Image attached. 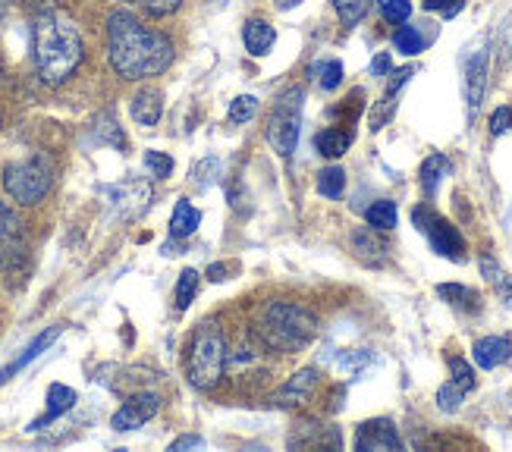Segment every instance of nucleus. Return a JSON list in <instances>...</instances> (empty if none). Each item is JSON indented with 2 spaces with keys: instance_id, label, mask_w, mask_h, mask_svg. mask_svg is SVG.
Returning <instances> with one entry per match:
<instances>
[{
  "instance_id": "obj_1",
  "label": "nucleus",
  "mask_w": 512,
  "mask_h": 452,
  "mask_svg": "<svg viewBox=\"0 0 512 452\" xmlns=\"http://www.w3.org/2000/svg\"><path fill=\"white\" fill-rule=\"evenodd\" d=\"M107 57L117 76L139 82L167 70L173 63V44L164 32L148 29L139 16L117 10L107 16Z\"/></svg>"
},
{
  "instance_id": "obj_2",
  "label": "nucleus",
  "mask_w": 512,
  "mask_h": 452,
  "mask_svg": "<svg viewBox=\"0 0 512 452\" xmlns=\"http://www.w3.org/2000/svg\"><path fill=\"white\" fill-rule=\"evenodd\" d=\"M82 57H85V44H82V35L70 16L48 10L35 19L32 63H35V73L44 85H63L79 70Z\"/></svg>"
},
{
  "instance_id": "obj_3",
  "label": "nucleus",
  "mask_w": 512,
  "mask_h": 452,
  "mask_svg": "<svg viewBox=\"0 0 512 452\" xmlns=\"http://www.w3.org/2000/svg\"><path fill=\"white\" fill-rule=\"evenodd\" d=\"M252 333L267 352L299 355L318 339V318L299 302H267L255 314Z\"/></svg>"
},
{
  "instance_id": "obj_4",
  "label": "nucleus",
  "mask_w": 512,
  "mask_h": 452,
  "mask_svg": "<svg viewBox=\"0 0 512 452\" xmlns=\"http://www.w3.org/2000/svg\"><path fill=\"white\" fill-rule=\"evenodd\" d=\"M227 374V339L217 324H198L189 349H186V380L198 393L217 390V383Z\"/></svg>"
},
{
  "instance_id": "obj_5",
  "label": "nucleus",
  "mask_w": 512,
  "mask_h": 452,
  "mask_svg": "<svg viewBox=\"0 0 512 452\" xmlns=\"http://www.w3.org/2000/svg\"><path fill=\"white\" fill-rule=\"evenodd\" d=\"M302 101L305 92L296 85L277 98L271 107V117H267V145H271L280 157H293L299 145V126H302Z\"/></svg>"
},
{
  "instance_id": "obj_6",
  "label": "nucleus",
  "mask_w": 512,
  "mask_h": 452,
  "mask_svg": "<svg viewBox=\"0 0 512 452\" xmlns=\"http://www.w3.org/2000/svg\"><path fill=\"white\" fill-rule=\"evenodd\" d=\"M51 167L41 161V157H32V161H22L7 167L4 173V192L10 195V201L22 208H32L38 201H44V195L51 192Z\"/></svg>"
},
{
  "instance_id": "obj_7",
  "label": "nucleus",
  "mask_w": 512,
  "mask_h": 452,
  "mask_svg": "<svg viewBox=\"0 0 512 452\" xmlns=\"http://www.w3.org/2000/svg\"><path fill=\"white\" fill-rule=\"evenodd\" d=\"M227 374L239 387L255 390L271 380V365H267V349L258 343V336L249 330L233 349H227Z\"/></svg>"
},
{
  "instance_id": "obj_8",
  "label": "nucleus",
  "mask_w": 512,
  "mask_h": 452,
  "mask_svg": "<svg viewBox=\"0 0 512 452\" xmlns=\"http://www.w3.org/2000/svg\"><path fill=\"white\" fill-rule=\"evenodd\" d=\"M412 223H415V230H421V233L428 236L431 248H434L440 258L465 261V239H462V233L456 230L450 220H443L434 208L418 205L412 211Z\"/></svg>"
},
{
  "instance_id": "obj_9",
  "label": "nucleus",
  "mask_w": 512,
  "mask_h": 452,
  "mask_svg": "<svg viewBox=\"0 0 512 452\" xmlns=\"http://www.w3.org/2000/svg\"><path fill=\"white\" fill-rule=\"evenodd\" d=\"M318 387H321V371L315 365L299 368L293 377L280 383V387L271 393V405L274 409H302V405L311 402V396L318 393Z\"/></svg>"
},
{
  "instance_id": "obj_10",
  "label": "nucleus",
  "mask_w": 512,
  "mask_h": 452,
  "mask_svg": "<svg viewBox=\"0 0 512 452\" xmlns=\"http://www.w3.org/2000/svg\"><path fill=\"white\" fill-rule=\"evenodd\" d=\"M158 412H161V396L158 393H136V396H129L120 405V409L114 412V418H110V427L120 431V434L136 431V427L148 424Z\"/></svg>"
},
{
  "instance_id": "obj_11",
  "label": "nucleus",
  "mask_w": 512,
  "mask_h": 452,
  "mask_svg": "<svg viewBox=\"0 0 512 452\" xmlns=\"http://www.w3.org/2000/svg\"><path fill=\"white\" fill-rule=\"evenodd\" d=\"M355 449L359 452H393L403 449V440L396 434V424L390 418H374L359 424L355 431Z\"/></svg>"
},
{
  "instance_id": "obj_12",
  "label": "nucleus",
  "mask_w": 512,
  "mask_h": 452,
  "mask_svg": "<svg viewBox=\"0 0 512 452\" xmlns=\"http://www.w3.org/2000/svg\"><path fill=\"white\" fill-rule=\"evenodd\" d=\"M110 195V205H114L123 217H132V214H142L148 208V201H151V186L145 183V179H123V183L117 186H110L107 189Z\"/></svg>"
},
{
  "instance_id": "obj_13",
  "label": "nucleus",
  "mask_w": 512,
  "mask_h": 452,
  "mask_svg": "<svg viewBox=\"0 0 512 452\" xmlns=\"http://www.w3.org/2000/svg\"><path fill=\"white\" fill-rule=\"evenodd\" d=\"M349 245L355 258L368 267H384L387 264V255H390V245L387 239L381 236V230H374V226H362V230H355L349 236Z\"/></svg>"
},
{
  "instance_id": "obj_14",
  "label": "nucleus",
  "mask_w": 512,
  "mask_h": 452,
  "mask_svg": "<svg viewBox=\"0 0 512 452\" xmlns=\"http://www.w3.org/2000/svg\"><path fill=\"white\" fill-rule=\"evenodd\" d=\"M472 358H475L478 368L494 371V368L503 365V361L512 358V339H506V336H481L478 343L472 346Z\"/></svg>"
},
{
  "instance_id": "obj_15",
  "label": "nucleus",
  "mask_w": 512,
  "mask_h": 452,
  "mask_svg": "<svg viewBox=\"0 0 512 452\" xmlns=\"http://www.w3.org/2000/svg\"><path fill=\"white\" fill-rule=\"evenodd\" d=\"M484 88H487V51H478L465 63V104H469V113L481 107Z\"/></svg>"
},
{
  "instance_id": "obj_16",
  "label": "nucleus",
  "mask_w": 512,
  "mask_h": 452,
  "mask_svg": "<svg viewBox=\"0 0 512 452\" xmlns=\"http://www.w3.org/2000/svg\"><path fill=\"white\" fill-rule=\"evenodd\" d=\"M76 390L73 387H66V383H51L48 387V412H44V418L32 421L29 424V431H41V427H48L51 421H57L60 415H66L76 405Z\"/></svg>"
},
{
  "instance_id": "obj_17",
  "label": "nucleus",
  "mask_w": 512,
  "mask_h": 452,
  "mask_svg": "<svg viewBox=\"0 0 512 452\" xmlns=\"http://www.w3.org/2000/svg\"><path fill=\"white\" fill-rule=\"evenodd\" d=\"M242 44H246V51L252 57H267L271 54V48L277 44V32L271 22L264 19H249L246 29H242Z\"/></svg>"
},
{
  "instance_id": "obj_18",
  "label": "nucleus",
  "mask_w": 512,
  "mask_h": 452,
  "mask_svg": "<svg viewBox=\"0 0 512 452\" xmlns=\"http://www.w3.org/2000/svg\"><path fill=\"white\" fill-rule=\"evenodd\" d=\"M129 113L139 126H158L161 113H164V98H161L158 88H145V92H139L136 98H132Z\"/></svg>"
},
{
  "instance_id": "obj_19",
  "label": "nucleus",
  "mask_w": 512,
  "mask_h": 452,
  "mask_svg": "<svg viewBox=\"0 0 512 452\" xmlns=\"http://www.w3.org/2000/svg\"><path fill=\"white\" fill-rule=\"evenodd\" d=\"M63 333V327H48V330H44V333H38L35 339H32V343H29V349L26 352H22L16 361H13V365H7L4 371H0V387H4V383L16 374V371H22V368H26L29 365V361H35L44 349H48L51 343H54V339Z\"/></svg>"
},
{
  "instance_id": "obj_20",
  "label": "nucleus",
  "mask_w": 512,
  "mask_h": 452,
  "mask_svg": "<svg viewBox=\"0 0 512 452\" xmlns=\"http://www.w3.org/2000/svg\"><path fill=\"white\" fill-rule=\"evenodd\" d=\"M198 223H202V211H198L186 198L176 201L173 217H170V236L173 239H189L198 230Z\"/></svg>"
},
{
  "instance_id": "obj_21",
  "label": "nucleus",
  "mask_w": 512,
  "mask_h": 452,
  "mask_svg": "<svg viewBox=\"0 0 512 452\" xmlns=\"http://www.w3.org/2000/svg\"><path fill=\"white\" fill-rule=\"evenodd\" d=\"M352 129H324L315 135V151L321 157H327V161H337V157H343L352 145Z\"/></svg>"
},
{
  "instance_id": "obj_22",
  "label": "nucleus",
  "mask_w": 512,
  "mask_h": 452,
  "mask_svg": "<svg viewBox=\"0 0 512 452\" xmlns=\"http://www.w3.org/2000/svg\"><path fill=\"white\" fill-rule=\"evenodd\" d=\"M478 267H481V277H484V283L491 286L497 296L512 308V277L506 274V270L491 258V255H484L481 261H478Z\"/></svg>"
},
{
  "instance_id": "obj_23",
  "label": "nucleus",
  "mask_w": 512,
  "mask_h": 452,
  "mask_svg": "<svg viewBox=\"0 0 512 452\" xmlns=\"http://www.w3.org/2000/svg\"><path fill=\"white\" fill-rule=\"evenodd\" d=\"M437 296L447 302V305H453L456 311H478L481 308V296L475 289H469V286H462V283H440L437 286Z\"/></svg>"
},
{
  "instance_id": "obj_24",
  "label": "nucleus",
  "mask_w": 512,
  "mask_h": 452,
  "mask_svg": "<svg viewBox=\"0 0 512 452\" xmlns=\"http://www.w3.org/2000/svg\"><path fill=\"white\" fill-rule=\"evenodd\" d=\"M453 173V164H450V157H443V154H431L425 164H421L418 170V179H421V189H425L428 195L437 192L440 186V179L443 176H450Z\"/></svg>"
},
{
  "instance_id": "obj_25",
  "label": "nucleus",
  "mask_w": 512,
  "mask_h": 452,
  "mask_svg": "<svg viewBox=\"0 0 512 452\" xmlns=\"http://www.w3.org/2000/svg\"><path fill=\"white\" fill-rule=\"evenodd\" d=\"M16 248H19V220L4 201H0V261L10 258Z\"/></svg>"
},
{
  "instance_id": "obj_26",
  "label": "nucleus",
  "mask_w": 512,
  "mask_h": 452,
  "mask_svg": "<svg viewBox=\"0 0 512 452\" xmlns=\"http://www.w3.org/2000/svg\"><path fill=\"white\" fill-rule=\"evenodd\" d=\"M365 220H368V226H374V230H381V233L393 230L396 220H399V214H396V201H390V198L374 201V205L365 211Z\"/></svg>"
},
{
  "instance_id": "obj_27",
  "label": "nucleus",
  "mask_w": 512,
  "mask_h": 452,
  "mask_svg": "<svg viewBox=\"0 0 512 452\" xmlns=\"http://www.w3.org/2000/svg\"><path fill=\"white\" fill-rule=\"evenodd\" d=\"M318 192L324 198H340L346 192V170L340 164H330L318 173Z\"/></svg>"
},
{
  "instance_id": "obj_28",
  "label": "nucleus",
  "mask_w": 512,
  "mask_h": 452,
  "mask_svg": "<svg viewBox=\"0 0 512 452\" xmlns=\"http://www.w3.org/2000/svg\"><path fill=\"white\" fill-rule=\"evenodd\" d=\"M393 48L406 57H415V54L425 51V38H421V32L415 26H399L393 32Z\"/></svg>"
},
{
  "instance_id": "obj_29",
  "label": "nucleus",
  "mask_w": 512,
  "mask_h": 452,
  "mask_svg": "<svg viewBox=\"0 0 512 452\" xmlns=\"http://www.w3.org/2000/svg\"><path fill=\"white\" fill-rule=\"evenodd\" d=\"M450 380L456 383L459 390H465V393H472V390L478 387V374H475V368H472L465 358H459V355L450 358Z\"/></svg>"
},
{
  "instance_id": "obj_30",
  "label": "nucleus",
  "mask_w": 512,
  "mask_h": 452,
  "mask_svg": "<svg viewBox=\"0 0 512 452\" xmlns=\"http://www.w3.org/2000/svg\"><path fill=\"white\" fill-rule=\"evenodd\" d=\"M195 296H198V270L186 267L180 274V280H176V308L186 311Z\"/></svg>"
},
{
  "instance_id": "obj_31",
  "label": "nucleus",
  "mask_w": 512,
  "mask_h": 452,
  "mask_svg": "<svg viewBox=\"0 0 512 452\" xmlns=\"http://www.w3.org/2000/svg\"><path fill=\"white\" fill-rule=\"evenodd\" d=\"M371 7V0H333V10L343 19V26H359Z\"/></svg>"
},
{
  "instance_id": "obj_32",
  "label": "nucleus",
  "mask_w": 512,
  "mask_h": 452,
  "mask_svg": "<svg viewBox=\"0 0 512 452\" xmlns=\"http://www.w3.org/2000/svg\"><path fill=\"white\" fill-rule=\"evenodd\" d=\"M469 396L465 390H459L453 380H447L443 383V387L437 390V409L440 412H447V415H453V412H459L462 409V399Z\"/></svg>"
},
{
  "instance_id": "obj_33",
  "label": "nucleus",
  "mask_w": 512,
  "mask_h": 452,
  "mask_svg": "<svg viewBox=\"0 0 512 452\" xmlns=\"http://www.w3.org/2000/svg\"><path fill=\"white\" fill-rule=\"evenodd\" d=\"M255 117H258V98L255 95H239V98H233V104H230V123L242 126V123H249Z\"/></svg>"
},
{
  "instance_id": "obj_34",
  "label": "nucleus",
  "mask_w": 512,
  "mask_h": 452,
  "mask_svg": "<svg viewBox=\"0 0 512 452\" xmlns=\"http://www.w3.org/2000/svg\"><path fill=\"white\" fill-rule=\"evenodd\" d=\"M95 132H98V139L107 142V145H117L120 151L126 148V139H123V132H120V123L114 117H107V113H101V117L95 120Z\"/></svg>"
},
{
  "instance_id": "obj_35",
  "label": "nucleus",
  "mask_w": 512,
  "mask_h": 452,
  "mask_svg": "<svg viewBox=\"0 0 512 452\" xmlns=\"http://www.w3.org/2000/svg\"><path fill=\"white\" fill-rule=\"evenodd\" d=\"M377 10H381V16L387 22H393V26H403V22L412 16L409 0H377Z\"/></svg>"
},
{
  "instance_id": "obj_36",
  "label": "nucleus",
  "mask_w": 512,
  "mask_h": 452,
  "mask_svg": "<svg viewBox=\"0 0 512 452\" xmlns=\"http://www.w3.org/2000/svg\"><path fill=\"white\" fill-rule=\"evenodd\" d=\"M318 85L324 88V92H337V88L343 85V63L340 60H327L318 66Z\"/></svg>"
},
{
  "instance_id": "obj_37",
  "label": "nucleus",
  "mask_w": 512,
  "mask_h": 452,
  "mask_svg": "<svg viewBox=\"0 0 512 452\" xmlns=\"http://www.w3.org/2000/svg\"><path fill=\"white\" fill-rule=\"evenodd\" d=\"M120 4L139 7V10H145L148 16H170V13L180 10L183 0H120Z\"/></svg>"
},
{
  "instance_id": "obj_38",
  "label": "nucleus",
  "mask_w": 512,
  "mask_h": 452,
  "mask_svg": "<svg viewBox=\"0 0 512 452\" xmlns=\"http://www.w3.org/2000/svg\"><path fill=\"white\" fill-rule=\"evenodd\" d=\"M145 170L154 179H167L173 173V157L170 154H161V151H145Z\"/></svg>"
},
{
  "instance_id": "obj_39",
  "label": "nucleus",
  "mask_w": 512,
  "mask_h": 452,
  "mask_svg": "<svg viewBox=\"0 0 512 452\" xmlns=\"http://www.w3.org/2000/svg\"><path fill=\"white\" fill-rule=\"evenodd\" d=\"M217 170H220V164L214 161V157H205V161L195 167V173H192V176H195V183L205 189V186H211V183H214Z\"/></svg>"
},
{
  "instance_id": "obj_40",
  "label": "nucleus",
  "mask_w": 512,
  "mask_h": 452,
  "mask_svg": "<svg viewBox=\"0 0 512 452\" xmlns=\"http://www.w3.org/2000/svg\"><path fill=\"white\" fill-rule=\"evenodd\" d=\"M512 129V107H497L491 113V135H503Z\"/></svg>"
},
{
  "instance_id": "obj_41",
  "label": "nucleus",
  "mask_w": 512,
  "mask_h": 452,
  "mask_svg": "<svg viewBox=\"0 0 512 452\" xmlns=\"http://www.w3.org/2000/svg\"><path fill=\"white\" fill-rule=\"evenodd\" d=\"M425 10L428 13H443V16H456L462 10V0H425Z\"/></svg>"
},
{
  "instance_id": "obj_42",
  "label": "nucleus",
  "mask_w": 512,
  "mask_h": 452,
  "mask_svg": "<svg viewBox=\"0 0 512 452\" xmlns=\"http://www.w3.org/2000/svg\"><path fill=\"white\" fill-rule=\"evenodd\" d=\"M205 446V440L198 437V434H186V437H180V440H173L170 443V452H183V449H202Z\"/></svg>"
},
{
  "instance_id": "obj_43",
  "label": "nucleus",
  "mask_w": 512,
  "mask_h": 452,
  "mask_svg": "<svg viewBox=\"0 0 512 452\" xmlns=\"http://www.w3.org/2000/svg\"><path fill=\"white\" fill-rule=\"evenodd\" d=\"M390 73V57L387 54H377L371 60V76H387Z\"/></svg>"
},
{
  "instance_id": "obj_44",
  "label": "nucleus",
  "mask_w": 512,
  "mask_h": 452,
  "mask_svg": "<svg viewBox=\"0 0 512 452\" xmlns=\"http://www.w3.org/2000/svg\"><path fill=\"white\" fill-rule=\"evenodd\" d=\"M227 270H230V264H211V267H208V280H211V283L227 280Z\"/></svg>"
},
{
  "instance_id": "obj_45",
  "label": "nucleus",
  "mask_w": 512,
  "mask_h": 452,
  "mask_svg": "<svg viewBox=\"0 0 512 452\" xmlns=\"http://www.w3.org/2000/svg\"><path fill=\"white\" fill-rule=\"evenodd\" d=\"M503 54L512 57V16L503 22Z\"/></svg>"
},
{
  "instance_id": "obj_46",
  "label": "nucleus",
  "mask_w": 512,
  "mask_h": 452,
  "mask_svg": "<svg viewBox=\"0 0 512 452\" xmlns=\"http://www.w3.org/2000/svg\"><path fill=\"white\" fill-rule=\"evenodd\" d=\"M302 4V0H277V7L280 10H293V7H299Z\"/></svg>"
},
{
  "instance_id": "obj_47",
  "label": "nucleus",
  "mask_w": 512,
  "mask_h": 452,
  "mask_svg": "<svg viewBox=\"0 0 512 452\" xmlns=\"http://www.w3.org/2000/svg\"><path fill=\"white\" fill-rule=\"evenodd\" d=\"M0 79H4V66H0Z\"/></svg>"
},
{
  "instance_id": "obj_48",
  "label": "nucleus",
  "mask_w": 512,
  "mask_h": 452,
  "mask_svg": "<svg viewBox=\"0 0 512 452\" xmlns=\"http://www.w3.org/2000/svg\"><path fill=\"white\" fill-rule=\"evenodd\" d=\"M0 16H4V4H0Z\"/></svg>"
}]
</instances>
